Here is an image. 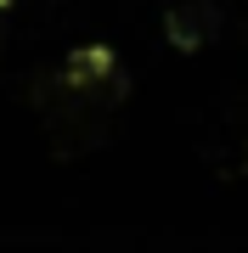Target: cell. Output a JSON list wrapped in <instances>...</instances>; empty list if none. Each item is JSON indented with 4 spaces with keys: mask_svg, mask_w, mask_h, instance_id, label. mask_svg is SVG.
Wrapping results in <instances>:
<instances>
[{
    "mask_svg": "<svg viewBox=\"0 0 248 253\" xmlns=\"http://www.w3.org/2000/svg\"><path fill=\"white\" fill-rule=\"evenodd\" d=\"M119 101H124V73H119V56L101 51V45L68 56V62L46 79V90H40V107H46L51 129L85 124V118H107Z\"/></svg>",
    "mask_w": 248,
    "mask_h": 253,
    "instance_id": "1",
    "label": "cell"
}]
</instances>
